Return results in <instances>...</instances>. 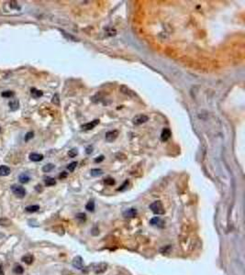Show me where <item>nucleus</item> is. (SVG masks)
<instances>
[{
  "label": "nucleus",
  "mask_w": 245,
  "mask_h": 275,
  "mask_svg": "<svg viewBox=\"0 0 245 275\" xmlns=\"http://www.w3.org/2000/svg\"><path fill=\"white\" fill-rule=\"evenodd\" d=\"M150 209L152 211L153 214L157 215V216H160V215H163L164 214V208H163V204L161 201H155L153 203H152L150 205Z\"/></svg>",
  "instance_id": "1"
},
{
  "label": "nucleus",
  "mask_w": 245,
  "mask_h": 275,
  "mask_svg": "<svg viewBox=\"0 0 245 275\" xmlns=\"http://www.w3.org/2000/svg\"><path fill=\"white\" fill-rule=\"evenodd\" d=\"M11 191L12 193L18 197V198H23L26 196V190L24 187H22L20 185L18 184H13L11 186Z\"/></svg>",
  "instance_id": "2"
},
{
  "label": "nucleus",
  "mask_w": 245,
  "mask_h": 275,
  "mask_svg": "<svg viewBox=\"0 0 245 275\" xmlns=\"http://www.w3.org/2000/svg\"><path fill=\"white\" fill-rule=\"evenodd\" d=\"M149 120V117L146 116V115H137L136 117H134L133 119H132V122L134 125H142L143 123L147 122Z\"/></svg>",
  "instance_id": "3"
},
{
  "label": "nucleus",
  "mask_w": 245,
  "mask_h": 275,
  "mask_svg": "<svg viewBox=\"0 0 245 275\" xmlns=\"http://www.w3.org/2000/svg\"><path fill=\"white\" fill-rule=\"evenodd\" d=\"M73 267L77 269V270H82L84 268V262H83V259L81 256H76L73 259Z\"/></svg>",
  "instance_id": "4"
},
{
  "label": "nucleus",
  "mask_w": 245,
  "mask_h": 275,
  "mask_svg": "<svg viewBox=\"0 0 245 275\" xmlns=\"http://www.w3.org/2000/svg\"><path fill=\"white\" fill-rule=\"evenodd\" d=\"M119 136V131L118 130H111L106 133V140L107 142H113Z\"/></svg>",
  "instance_id": "5"
},
{
  "label": "nucleus",
  "mask_w": 245,
  "mask_h": 275,
  "mask_svg": "<svg viewBox=\"0 0 245 275\" xmlns=\"http://www.w3.org/2000/svg\"><path fill=\"white\" fill-rule=\"evenodd\" d=\"M120 92L124 94V95H126V96H128V97H136V94H135V92H133L132 90H130L128 86H126V85H121L120 87Z\"/></svg>",
  "instance_id": "6"
},
{
  "label": "nucleus",
  "mask_w": 245,
  "mask_h": 275,
  "mask_svg": "<svg viewBox=\"0 0 245 275\" xmlns=\"http://www.w3.org/2000/svg\"><path fill=\"white\" fill-rule=\"evenodd\" d=\"M150 224L152 226H154V227H158V228H163L164 226V223L163 221L159 217V216H155L153 218H152L150 220Z\"/></svg>",
  "instance_id": "7"
},
{
  "label": "nucleus",
  "mask_w": 245,
  "mask_h": 275,
  "mask_svg": "<svg viewBox=\"0 0 245 275\" xmlns=\"http://www.w3.org/2000/svg\"><path fill=\"white\" fill-rule=\"evenodd\" d=\"M98 123H99V120L98 119H96L94 121H91L89 123H86V124L83 125L81 127V128L84 129V130H90V129H93L97 125H98Z\"/></svg>",
  "instance_id": "8"
},
{
  "label": "nucleus",
  "mask_w": 245,
  "mask_h": 275,
  "mask_svg": "<svg viewBox=\"0 0 245 275\" xmlns=\"http://www.w3.org/2000/svg\"><path fill=\"white\" fill-rule=\"evenodd\" d=\"M137 216V210L136 208H129L127 209L124 213H123V216L126 218H133Z\"/></svg>",
  "instance_id": "9"
},
{
  "label": "nucleus",
  "mask_w": 245,
  "mask_h": 275,
  "mask_svg": "<svg viewBox=\"0 0 245 275\" xmlns=\"http://www.w3.org/2000/svg\"><path fill=\"white\" fill-rule=\"evenodd\" d=\"M171 135H172L171 130L169 128H164L162 131V134H161V140L162 141H167L170 138Z\"/></svg>",
  "instance_id": "10"
},
{
  "label": "nucleus",
  "mask_w": 245,
  "mask_h": 275,
  "mask_svg": "<svg viewBox=\"0 0 245 275\" xmlns=\"http://www.w3.org/2000/svg\"><path fill=\"white\" fill-rule=\"evenodd\" d=\"M10 168L6 165L0 166V176H7L10 174Z\"/></svg>",
  "instance_id": "11"
},
{
  "label": "nucleus",
  "mask_w": 245,
  "mask_h": 275,
  "mask_svg": "<svg viewBox=\"0 0 245 275\" xmlns=\"http://www.w3.org/2000/svg\"><path fill=\"white\" fill-rule=\"evenodd\" d=\"M21 259H22V261L25 262L26 264L30 265V264H32V262L34 261V257H33V255H31V254H27V255L23 256Z\"/></svg>",
  "instance_id": "12"
},
{
  "label": "nucleus",
  "mask_w": 245,
  "mask_h": 275,
  "mask_svg": "<svg viewBox=\"0 0 245 275\" xmlns=\"http://www.w3.org/2000/svg\"><path fill=\"white\" fill-rule=\"evenodd\" d=\"M107 263H100L97 266V268H95V273H102L106 270H107Z\"/></svg>",
  "instance_id": "13"
},
{
  "label": "nucleus",
  "mask_w": 245,
  "mask_h": 275,
  "mask_svg": "<svg viewBox=\"0 0 245 275\" xmlns=\"http://www.w3.org/2000/svg\"><path fill=\"white\" fill-rule=\"evenodd\" d=\"M29 158L32 161H41L43 160V155L39 154V153H30Z\"/></svg>",
  "instance_id": "14"
},
{
  "label": "nucleus",
  "mask_w": 245,
  "mask_h": 275,
  "mask_svg": "<svg viewBox=\"0 0 245 275\" xmlns=\"http://www.w3.org/2000/svg\"><path fill=\"white\" fill-rule=\"evenodd\" d=\"M9 107H10V109L12 110V111H16V110H18L19 109V107H20V103H19V100H12V101H10L9 102Z\"/></svg>",
  "instance_id": "15"
},
{
  "label": "nucleus",
  "mask_w": 245,
  "mask_h": 275,
  "mask_svg": "<svg viewBox=\"0 0 245 275\" xmlns=\"http://www.w3.org/2000/svg\"><path fill=\"white\" fill-rule=\"evenodd\" d=\"M39 209H40V205H29V206H27L25 208L26 212H28V213H35V212L39 211Z\"/></svg>",
  "instance_id": "16"
},
{
  "label": "nucleus",
  "mask_w": 245,
  "mask_h": 275,
  "mask_svg": "<svg viewBox=\"0 0 245 275\" xmlns=\"http://www.w3.org/2000/svg\"><path fill=\"white\" fill-rule=\"evenodd\" d=\"M32 97L34 98H39V97H41L43 96V93L41 92V90H38L36 88H31V92H30Z\"/></svg>",
  "instance_id": "17"
},
{
  "label": "nucleus",
  "mask_w": 245,
  "mask_h": 275,
  "mask_svg": "<svg viewBox=\"0 0 245 275\" xmlns=\"http://www.w3.org/2000/svg\"><path fill=\"white\" fill-rule=\"evenodd\" d=\"M44 182H45L46 186H53V185L56 184V181L52 177H46L44 179Z\"/></svg>",
  "instance_id": "18"
},
{
  "label": "nucleus",
  "mask_w": 245,
  "mask_h": 275,
  "mask_svg": "<svg viewBox=\"0 0 245 275\" xmlns=\"http://www.w3.org/2000/svg\"><path fill=\"white\" fill-rule=\"evenodd\" d=\"M13 273H15L16 274L20 275V274H22L23 273H24V269H23V267L21 266L20 264H15V266H14V269H13Z\"/></svg>",
  "instance_id": "19"
},
{
  "label": "nucleus",
  "mask_w": 245,
  "mask_h": 275,
  "mask_svg": "<svg viewBox=\"0 0 245 275\" xmlns=\"http://www.w3.org/2000/svg\"><path fill=\"white\" fill-rule=\"evenodd\" d=\"M19 180H20L21 183H27L30 180V177L27 174H21L19 176Z\"/></svg>",
  "instance_id": "20"
},
{
  "label": "nucleus",
  "mask_w": 245,
  "mask_h": 275,
  "mask_svg": "<svg viewBox=\"0 0 245 275\" xmlns=\"http://www.w3.org/2000/svg\"><path fill=\"white\" fill-rule=\"evenodd\" d=\"M90 173H91V175L93 177L101 176L103 174V171L101 169H92Z\"/></svg>",
  "instance_id": "21"
},
{
  "label": "nucleus",
  "mask_w": 245,
  "mask_h": 275,
  "mask_svg": "<svg viewBox=\"0 0 245 275\" xmlns=\"http://www.w3.org/2000/svg\"><path fill=\"white\" fill-rule=\"evenodd\" d=\"M54 167L55 166L53 164L49 163V164H46L42 167V171H43V173H50L51 171H52L54 169Z\"/></svg>",
  "instance_id": "22"
},
{
  "label": "nucleus",
  "mask_w": 245,
  "mask_h": 275,
  "mask_svg": "<svg viewBox=\"0 0 245 275\" xmlns=\"http://www.w3.org/2000/svg\"><path fill=\"white\" fill-rule=\"evenodd\" d=\"M85 209L86 210H88V211H94L95 210V202L93 201V200H90L87 204H86V205H85Z\"/></svg>",
  "instance_id": "23"
},
{
  "label": "nucleus",
  "mask_w": 245,
  "mask_h": 275,
  "mask_svg": "<svg viewBox=\"0 0 245 275\" xmlns=\"http://www.w3.org/2000/svg\"><path fill=\"white\" fill-rule=\"evenodd\" d=\"M1 96L3 97H6V98H9V97H12L13 96H14V92H12V91H4L2 94H1Z\"/></svg>",
  "instance_id": "24"
},
{
  "label": "nucleus",
  "mask_w": 245,
  "mask_h": 275,
  "mask_svg": "<svg viewBox=\"0 0 245 275\" xmlns=\"http://www.w3.org/2000/svg\"><path fill=\"white\" fill-rule=\"evenodd\" d=\"M52 104H54L55 106H60V97H59V95L58 94H55L53 96V97L52 99Z\"/></svg>",
  "instance_id": "25"
},
{
  "label": "nucleus",
  "mask_w": 245,
  "mask_h": 275,
  "mask_svg": "<svg viewBox=\"0 0 245 275\" xmlns=\"http://www.w3.org/2000/svg\"><path fill=\"white\" fill-rule=\"evenodd\" d=\"M76 166H77V162H76V161H73V162H71V163L67 166V169L69 170V172L73 173V172L75 171V169L76 168Z\"/></svg>",
  "instance_id": "26"
},
{
  "label": "nucleus",
  "mask_w": 245,
  "mask_h": 275,
  "mask_svg": "<svg viewBox=\"0 0 245 275\" xmlns=\"http://www.w3.org/2000/svg\"><path fill=\"white\" fill-rule=\"evenodd\" d=\"M77 154H78V151H77V149H72V150L69 151V152H68L69 157L71 158H75Z\"/></svg>",
  "instance_id": "27"
},
{
  "label": "nucleus",
  "mask_w": 245,
  "mask_h": 275,
  "mask_svg": "<svg viewBox=\"0 0 245 275\" xmlns=\"http://www.w3.org/2000/svg\"><path fill=\"white\" fill-rule=\"evenodd\" d=\"M10 223L11 222L7 218H0V225L1 226H9Z\"/></svg>",
  "instance_id": "28"
},
{
  "label": "nucleus",
  "mask_w": 245,
  "mask_h": 275,
  "mask_svg": "<svg viewBox=\"0 0 245 275\" xmlns=\"http://www.w3.org/2000/svg\"><path fill=\"white\" fill-rule=\"evenodd\" d=\"M105 183L107 184V185H113L115 183V181L112 178H107V179L105 180Z\"/></svg>",
  "instance_id": "29"
},
{
  "label": "nucleus",
  "mask_w": 245,
  "mask_h": 275,
  "mask_svg": "<svg viewBox=\"0 0 245 275\" xmlns=\"http://www.w3.org/2000/svg\"><path fill=\"white\" fill-rule=\"evenodd\" d=\"M34 136V133L33 132H28L27 134H26V136H25V141L27 142V141H29L30 138H32Z\"/></svg>",
  "instance_id": "30"
},
{
  "label": "nucleus",
  "mask_w": 245,
  "mask_h": 275,
  "mask_svg": "<svg viewBox=\"0 0 245 275\" xmlns=\"http://www.w3.org/2000/svg\"><path fill=\"white\" fill-rule=\"evenodd\" d=\"M128 185H129V181L127 180V181L124 182V183L120 186V188H119V191H123L126 187H128Z\"/></svg>",
  "instance_id": "31"
},
{
  "label": "nucleus",
  "mask_w": 245,
  "mask_h": 275,
  "mask_svg": "<svg viewBox=\"0 0 245 275\" xmlns=\"http://www.w3.org/2000/svg\"><path fill=\"white\" fill-rule=\"evenodd\" d=\"M76 217L79 218V219H82V220H85V214H84V213H79V214H77Z\"/></svg>",
  "instance_id": "32"
},
{
  "label": "nucleus",
  "mask_w": 245,
  "mask_h": 275,
  "mask_svg": "<svg viewBox=\"0 0 245 275\" xmlns=\"http://www.w3.org/2000/svg\"><path fill=\"white\" fill-rule=\"evenodd\" d=\"M66 177H67V173H65V172H62L61 174L59 175V178H60L61 180V179H64V178H66Z\"/></svg>",
  "instance_id": "33"
},
{
  "label": "nucleus",
  "mask_w": 245,
  "mask_h": 275,
  "mask_svg": "<svg viewBox=\"0 0 245 275\" xmlns=\"http://www.w3.org/2000/svg\"><path fill=\"white\" fill-rule=\"evenodd\" d=\"M103 160H104V156L101 155V156H99V157H98L96 160H95V161L96 162H100V161H102Z\"/></svg>",
  "instance_id": "34"
},
{
  "label": "nucleus",
  "mask_w": 245,
  "mask_h": 275,
  "mask_svg": "<svg viewBox=\"0 0 245 275\" xmlns=\"http://www.w3.org/2000/svg\"><path fill=\"white\" fill-rule=\"evenodd\" d=\"M91 152H92V147H88V148L86 149V153L89 154V153H91Z\"/></svg>",
  "instance_id": "35"
},
{
  "label": "nucleus",
  "mask_w": 245,
  "mask_h": 275,
  "mask_svg": "<svg viewBox=\"0 0 245 275\" xmlns=\"http://www.w3.org/2000/svg\"><path fill=\"white\" fill-rule=\"evenodd\" d=\"M0 275H5L4 271H3V267H2V264H1V263H0Z\"/></svg>",
  "instance_id": "36"
},
{
  "label": "nucleus",
  "mask_w": 245,
  "mask_h": 275,
  "mask_svg": "<svg viewBox=\"0 0 245 275\" xmlns=\"http://www.w3.org/2000/svg\"><path fill=\"white\" fill-rule=\"evenodd\" d=\"M35 189H36V190H37V191H39V192H41V190H42V189H41V184H39V185H37V186H36V187H35Z\"/></svg>",
  "instance_id": "37"
},
{
  "label": "nucleus",
  "mask_w": 245,
  "mask_h": 275,
  "mask_svg": "<svg viewBox=\"0 0 245 275\" xmlns=\"http://www.w3.org/2000/svg\"><path fill=\"white\" fill-rule=\"evenodd\" d=\"M0 130H1V128H0Z\"/></svg>",
  "instance_id": "38"
}]
</instances>
